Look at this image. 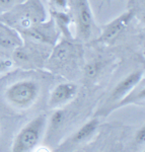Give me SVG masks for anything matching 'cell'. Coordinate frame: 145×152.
I'll return each instance as SVG.
<instances>
[{
	"mask_svg": "<svg viewBox=\"0 0 145 152\" xmlns=\"http://www.w3.org/2000/svg\"><path fill=\"white\" fill-rule=\"evenodd\" d=\"M75 18L76 34L81 40H88L92 37L94 23L88 0H69Z\"/></svg>",
	"mask_w": 145,
	"mask_h": 152,
	"instance_id": "cell-3",
	"label": "cell"
},
{
	"mask_svg": "<svg viewBox=\"0 0 145 152\" xmlns=\"http://www.w3.org/2000/svg\"><path fill=\"white\" fill-rule=\"evenodd\" d=\"M54 16H55L59 26H60L61 28H63V31H65V33L68 34V28H69V23H70V18L66 14V12L55 11L54 12Z\"/></svg>",
	"mask_w": 145,
	"mask_h": 152,
	"instance_id": "cell-10",
	"label": "cell"
},
{
	"mask_svg": "<svg viewBox=\"0 0 145 152\" xmlns=\"http://www.w3.org/2000/svg\"><path fill=\"white\" fill-rule=\"evenodd\" d=\"M100 70V64L97 62H93L86 67V75L88 77H95Z\"/></svg>",
	"mask_w": 145,
	"mask_h": 152,
	"instance_id": "cell-13",
	"label": "cell"
},
{
	"mask_svg": "<svg viewBox=\"0 0 145 152\" xmlns=\"http://www.w3.org/2000/svg\"><path fill=\"white\" fill-rule=\"evenodd\" d=\"M76 94V86L72 83H61L53 89L50 95L49 104L55 107L66 104L73 99Z\"/></svg>",
	"mask_w": 145,
	"mask_h": 152,
	"instance_id": "cell-6",
	"label": "cell"
},
{
	"mask_svg": "<svg viewBox=\"0 0 145 152\" xmlns=\"http://www.w3.org/2000/svg\"><path fill=\"white\" fill-rule=\"evenodd\" d=\"M12 66V62L8 59H0V72H3Z\"/></svg>",
	"mask_w": 145,
	"mask_h": 152,
	"instance_id": "cell-16",
	"label": "cell"
},
{
	"mask_svg": "<svg viewBox=\"0 0 145 152\" xmlns=\"http://www.w3.org/2000/svg\"><path fill=\"white\" fill-rule=\"evenodd\" d=\"M39 95V85L33 80H21L6 89L5 99L11 105L18 109H28Z\"/></svg>",
	"mask_w": 145,
	"mask_h": 152,
	"instance_id": "cell-2",
	"label": "cell"
},
{
	"mask_svg": "<svg viewBox=\"0 0 145 152\" xmlns=\"http://www.w3.org/2000/svg\"><path fill=\"white\" fill-rule=\"evenodd\" d=\"M51 4L56 11L66 12L69 6V0H51Z\"/></svg>",
	"mask_w": 145,
	"mask_h": 152,
	"instance_id": "cell-12",
	"label": "cell"
},
{
	"mask_svg": "<svg viewBox=\"0 0 145 152\" xmlns=\"http://www.w3.org/2000/svg\"><path fill=\"white\" fill-rule=\"evenodd\" d=\"M135 140L138 144H143L145 142V127L142 126L135 135Z\"/></svg>",
	"mask_w": 145,
	"mask_h": 152,
	"instance_id": "cell-14",
	"label": "cell"
},
{
	"mask_svg": "<svg viewBox=\"0 0 145 152\" xmlns=\"http://www.w3.org/2000/svg\"><path fill=\"white\" fill-rule=\"evenodd\" d=\"M134 16V11L129 10L125 13L121 14L109 23L107 26H104L102 31V35L97 39V43H111L117 38L120 34L126 28V26L129 24L130 21L132 20Z\"/></svg>",
	"mask_w": 145,
	"mask_h": 152,
	"instance_id": "cell-4",
	"label": "cell"
},
{
	"mask_svg": "<svg viewBox=\"0 0 145 152\" xmlns=\"http://www.w3.org/2000/svg\"><path fill=\"white\" fill-rule=\"evenodd\" d=\"M47 117L40 115L24 126L15 137L11 150L14 152L31 151L40 142L46 129Z\"/></svg>",
	"mask_w": 145,
	"mask_h": 152,
	"instance_id": "cell-1",
	"label": "cell"
},
{
	"mask_svg": "<svg viewBox=\"0 0 145 152\" xmlns=\"http://www.w3.org/2000/svg\"><path fill=\"white\" fill-rule=\"evenodd\" d=\"M144 99H145V86H144V79H142L131 91H129L124 97H122L120 100H118L116 104H113L111 111H114L116 109H119V107H125V105L131 104L143 105Z\"/></svg>",
	"mask_w": 145,
	"mask_h": 152,
	"instance_id": "cell-7",
	"label": "cell"
},
{
	"mask_svg": "<svg viewBox=\"0 0 145 152\" xmlns=\"http://www.w3.org/2000/svg\"><path fill=\"white\" fill-rule=\"evenodd\" d=\"M14 58L18 61H23V62H24V61L29 60V55L24 50H16L15 52H14Z\"/></svg>",
	"mask_w": 145,
	"mask_h": 152,
	"instance_id": "cell-15",
	"label": "cell"
},
{
	"mask_svg": "<svg viewBox=\"0 0 145 152\" xmlns=\"http://www.w3.org/2000/svg\"><path fill=\"white\" fill-rule=\"evenodd\" d=\"M70 52H71V49L69 48V46L67 44L66 45L65 44H61L60 46H58L53 54L52 58H51L53 64L55 66L65 64L68 61V59L70 58Z\"/></svg>",
	"mask_w": 145,
	"mask_h": 152,
	"instance_id": "cell-9",
	"label": "cell"
},
{
	"mask_svg": "<svg viewBox=\"0 0 145 152\" xmlns=\"http://www.w3.org/2000/svg\"><path fill=\"white\" fill-rule=\"evenodd\" d=\"M143 79V71L137 70L127 75L115 86L110 94V102L116 104L118 100L124 97L128 92L131 91L138 83Z\"/></svg>",
	"mask_w": 145,
	"mask_h": 152,
	"instance_id": "cell-5",
	"label": "cell"
},
{
	"mask_svg": "<svg viewBox=\"0 0 145 152\" xmlns=\"http://www.w3.org/2000/svg\"><path fill=\"white\" fill-rule=\"evenodd\" d=\"M64 118H65V111H63V110H57L51 116V120H50L51 127L53 129H57L64 122Z\"/></svg>",
	"mask_w": 145,
	"mask_h": 152,
	"instance_id": "cell-11",
	"label": "cell"
},
{
	"mask_svg": "<svg viewBox=\"0 0 145 152\" xmlns=\"http://www.w3.org/2000/svg\"><path fill=\"white\" fill-rule=\"evenodd\" d=\"M12 1H13V0H0V3L1 4H9Z\"/></svg>",
	"mask_w": 145,
	"mask_h": 152,
	"instance_id": "cell-17",
	"label": "cell"
},
{
	"mask_svg": "<svg viewBox=\"0 0 145 152\" xmlns=\"http://www.w3.org/2000/svg\"><path fill=\"white\" fill-rule=\"evenodd\" d=\"M97 126H99V121L97 119H93L92 121L87 122L81 128H79L76 131V133L72 136L71 140H72L73 143H81V142L85 141L94 133Z\"/></svg>",
	"mask_w": 145,
	"mask_h": 152,
	"instance_id": "cell-8",
	"label": "cell"
}]
</instances>
